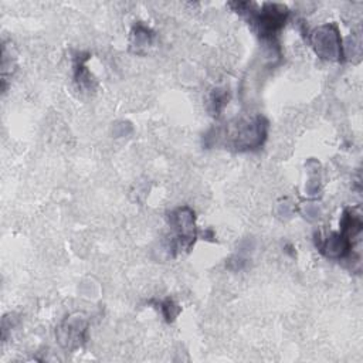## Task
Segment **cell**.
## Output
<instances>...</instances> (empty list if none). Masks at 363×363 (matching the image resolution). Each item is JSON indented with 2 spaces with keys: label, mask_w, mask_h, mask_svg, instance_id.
<instances>
[{
  "label": "cell",
  "mask_w": 363,
  "mask_h": 363,
  "mask_svg": "<svg viewBox=\"0 0 363 363\" xmlns=\"http://www.w3.org/2000/svg\"><path fill=\"white\" fill-rule=\"evenodd\" d=\"M340 227L345 235H347L349 238L357 235L362 230V220L357 214H354L352 210H346L342 216V221H340Z\"/></svg>",
  "instance_id": "7"
},
{
  "label": "cell",
  "mask_w": 363,
  "mask_h": 363,
  "mask_svg": "<svg viewBox=\"0 0 363 363\" xmlns=\"http://www.w3.org/2000/svg\"><path fill=\"white\" fill-rule=\"evenodd\" d=\"M311 41L315 52L329 61H337L342 58V40L340 34L333 24H325L313 30Z\"/></svg>",
  "instance_id": "2"
},
{
  "label": "cell",
  "mask_w": 363,
  "mask_h": 363,
  "mask_svg": "<svg viewBox=\"0 0 363 363\" xmlns=\"http://www.w3.org/2000/svg\"><path fill=\"white\" fill-rule=\"evenodd\" d=\"M162 309H163V315L166 316V319H167V320H172L173 316H174V313L172 312V309H173V302H172L170 299H166V301L162 303Z\"/></svg>",
  "instance_id": "10"
},
{
  "label": "cell",
  "mask_w": 363,
  "mask_h": 363,
  "mask_svg": "<svg viewBox=\"0 0 363 363\" xmlns=\"http://www.w3.org/2000/svg\"><path fill=\"white\" fill-rule=\"evenodd\" d=\"M132 37H133V43H135V45H138V47H145V45H147L149 43H150V38H152V33H150V30H147L146 27H143V26H138V27H135V31L132 33Z\"/></svg>",
  "instance_id": "8"
},
{
  "label": "cell",
  "mask_w": 363,
  "mask_h": 363,
  "mask_svg": "<svg viewBox=\"0 0 363 363\" xmlns=\"http://www.w3.org/2000/svg\"><path fill=\"white\" fill-rule=\"evenodd\" d=\"M227 99H228V96H227V94H225L224 91H221V89L214 91V94H213V96H211V106H213V111H214L216 113H218V112L225 106Z\"/></svg>",
  "instance_id": "9"
},
{
  "label": "cell",
  "mask_w": 363,
  "mask_h": 363,
  "mask_svg": "<svg viewBox=\"0 0 363 363\" xmlns=\"http://www.w3.org/2000/svg\"><path fill=\"white\" fill-rule=\"evenodd\" d=\"M86 332V320L79 316L67 318L58 328V339L64 347H77L84 342Z\"/></svg>",
  "instance_id": "5"
},
{
  "label": "cell",
  "mask_w": 363,
  "mask_h": 363,
  "mask_svg": "<svg viewBox=\"0 0 363 363\" xmlns=\"http://www.w3.org/2000/svg\"><path fill=\"white\" fill-rule=\"evenodd\" d=\"M267 128L268 123L262 116L241 119L228 129L227 136L233 147L238 150H252L264 143L267 138Z\"/></svg>",
  "instance_id": "1"
},
{
  "label": "cell",
  "mask_w": 363,
  "mask_h": 363,
  "mask_svg": "<svg viewBox=\"0 0 363 363\" xmlns=\"http://www.w3.org/2000/svg\"><path fill=\"white\" fill-rule=\"evenodd\" d=\"M170 224L177 233V247L187 250L196 238L194 213L189 207H180L170 214Z\"/></svg>",
  "instance_id": "4"
},
{
  "label": "cell",
  "mask_w": 363,
  "mask_h": 363,
  "mask_svg": "<svg viewBox=\"0 0 363 363\" xmlns=\"http://www.w3.org/2000/svg\"><path fill=\"white\" fill-rule=\"evenodd\" d=\"M316 245L320 250V252L328 258H343L345 255L349 254L352 241L343 233H332L319 244L316 242Z\"/></svg>",
  "instance_id": "6"
},
{
  "label": "cell",
  "mask_w": 363,
  "mask_h": 363,
  "mask_svg": "<svg viewBox=\"0 0 363 363\" xmlns=\"http://www.w3.org/2000/svg\"><path fill=\"white\" fill-rule=\"evenodd\" d=\"M286 18L288 9L284 4L265 3L254 16V24L262 37H272L285 26Z\"/></svg>",
  "instance_id": "3"
}]
</instances>
